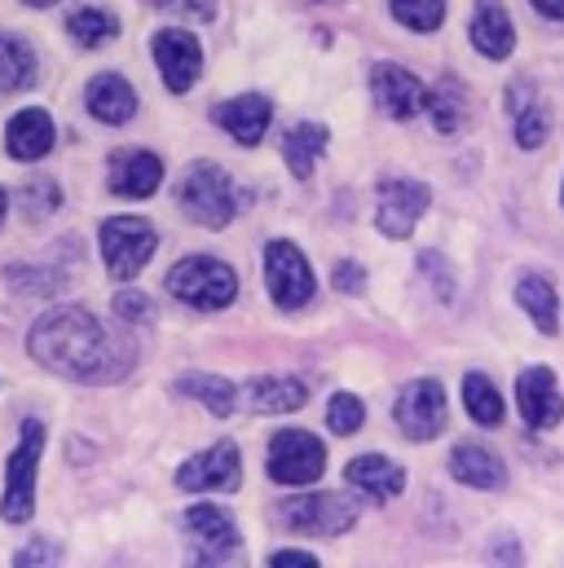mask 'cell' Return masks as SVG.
<instances>
[{
  "instance_id": "ac0fdd59",
  "label": "cell",
  "mask_w": 564,
  "mask_h": 568,
  "mask_svg": "<svg viewBox=\"0 0 564 568\" xmlns=\"http://www.w3.org/2000/svg\"><path fill=\"white\" fill-rule=\"evenodd\" d=\"M450 471H454V480H463V485H472V489H503V485H507V467H503V458H498L494 449L476 445V440L454 445V454H450Z\"/></svg>"
},
{
  "instance_id": "30bf717a",
  "label": "cell",
  "mask_w": 564,
  "mask_h": 568,
  "mask_svg": "<svg viewBox=\"0 0 564 568\" xmlns=\"http://www.w3.org/2000/svg\"><path fill=\"white\" fill-rule=\"evenodd\" d=\"M185 529H190V547H194V560L199 565H225L243 551V538L234 529V520L221 511V507H190L185 511Z\"/></svg>"
},
{
  "instance_id": "e575fe53",
  "label": "cell",
  "mask_w": 564,
  "mask_h": 568,
  "mask_svg": "<svg viewBox=\"0 0 564 568\" xmlns=\"http://www.w3.org/2000/svg\"><path fill=\"white\" fill-rule=\"evenodd\" d=\"M335 286L349 291V295H357V291H362V270H357L353 261H340V265H335Z\"/></svg>"
},
{
  "instance_id": "277c9868",
  "label": "cell",
  "mask_w": 564,
  "mask_h": 568,
  "mask_svg": "<svg viewBox=\"0 0 564 568\" xmlns=\"http://www.w3.org/2000/svg\"><path fill=\"white\" fill-rule=\"evenodd\" d=\"M40 449H44V424H40V419H27V424H22V440L13 445L9 467H4V503H0V516H4L9 525H27L31 511H36V467H40Z\"/></svg>"
},
{
  "instance_id": "7c38bea8",
  "label": "cell",
  "mask_w": 564,
  "mask_h": 568,
  "mask_svg": "<svg viewBox=\"0 0 564 568\" xmlns=\"http://www.w3.org/2000/svg\"><path fill=\"white\" fill-rule=\"evenodd\" d=\"M393 424L402 427V436H411V440H432L445 427V388L436 379L406 384L397 406H393Z\"/></svg>"
},
{
  "instance_id": "f546056e",
  "label": "cell",
  "mask_w": 564,
  "mask_h": 568,
  "mask_svg": "<svg viewBox=\"0 0 564 568\" xmlns=\"http://www.w3.org/2000/svg\"><path fill=\"white\" fill-rule=\"evenodd\" d=\"M67 31L75 36V44H84V49H102V44H111L115 36H120V22L107 13V9H75L71 18H67Z\"/></svg>"
},
{
  "instance_id": "836d02e7",
  "label": "cell",
  "mask_w": 564,
  "mask_h": 568,
  "mask_svg": "<svg viewBox=\"0 0 564 568\" xmlns=\"http://www.w3.org/2000/svg\"><path fill=\"white\" fill-rule=\"evenodd\" d=\"M115 313H120L124 322H145V317H150V304H145V295H138L133 286H124V291L115 295Z\"/></svg>"
},
{
  "instance_id": "f1b7e54d",
  "label": "cell",
  "mask_w": 564,
  "mask_h": 568,
  "mask_svg": "<svg viewBox=\"0 0 564 568\" xmlns=\"http://www.w3.org/2000/svg\"><path fill=\"white\" fill-rule=\"evenodd\" d=\"M463 406H467V415H472L481 427H498L503 424V415H507L498 388H494L485 375H476V371L463 379Z\"/></svg>"
},
{
  "instance_id": "ffe728a7",
  "label": "cell",
  "mask_w": 564,
  "mask_h": 568,
  "mask_svg": "<svg viewBox=\"0 0 564 568\" xmlns=\"http://www.w3.org/2000/svg\"><path fill=\"white\" fill-rule=\"evenodd\" d=\"M53 120L40 111V106H27V111H18L13 120H9V133H4V142H9V154L13 159H22V163H36V159H44L49 150H53Z\"/></svg>"
},
{
  "instance_id": "5b68a950",
  "label": "cell",
  "mask_w": 564,
  "mask_h": 568,
  "mask_svg": "<svg viewBox=\"0 0 564 568\" xmlns=\"http://www.w3.org/2000/svg\"><path fill=\"white\" fill-rule=\"evenodd\" d=\"M279 520L291 534L335 538L357 525V503L349 494H295L279 507Z\"/></svg>"
},
{
  "instance_id": "7402d4cb",
  "label": "cell",
  "mask_w": 564,
  "mask_h": 568,
  "mask_svg": "<svg viewBox=\"0 0 564 568\" xmlns=\"http://www.w3.org/2000/svg\"><path fill=\"white\" fill-rule=\"evenodd\" d=\"M472 44H476L485 58H507V53H512L516 27H512L503 0H476V9H472Z\"/></svg>"
},
{
  "instance_id": "d6a6232c",
  "label": "cell",
  "mask_w": 564,
  "mask_h": 568,
  "mask_svg": "<svg viewBox=\"0 0 564 568\" xmlns=\"http://www.w3.org/2000/svg\"><path fill=\"white\" fill-rule=\"evenodd\" d=\"M362 419H366V410H362V402L353 393H335L326 402V424H331L335 436H353L362 427Z\"/></svg>"
},
{
  "instance_id": "4fadbf2b",
  "label": "cell",
  "mask_w": 564,
  "mask_h": 568,
  "mask_svg": "<svg viewBox=\"0 0 564 568\" xmlns=\"http://www.w3.org/2000/svg\"><path fill=\"white\" fill-rule=\"evenodd\" d=\"M371 93H375V106L389 115V120H415L427 102V89L411 71L393 67V62H380L371 67Z\"/></svg>"
},
{
  "instance_id": "2e32d148",
  "label": "cell",
  "mask_w": 564,
  "mask_h": 568,
  "mask_svg": "<svg viewBox=\"0 0 564 568\" xmlns=\"http://www.w3.org/2000/svg\"><path fill=\"white\" fill-rule=\"evenodd\" d=\"M270 120H274V106H270V98H261V93H243V98L216 106V124L243 145L261 142L265 129H270Z\"/></svg>"
},
{
  "instance_id": "3957f363",
  "label": "cell",
  "mask_w": 564,
  "mask_h": 568,
  "mask_svg": "<svg viewBox=\"0 0 564 568\" xmlns=\"http://www.w3.org/2000/svg\"><path fill=\"white\" fill-rule=\"evenodd\" d=\"M168 291L190 304V308H203V313H216L225 308L234 295H239V278L225 261H212V256H185L168 270Z\"/></svg>"
},
{
  "instance_id": "52a82bcc",
  "label": "cell",
  "mask_w": 564,
  "mask_h": 568,
  "mask_svg": "<svg viewBox=\"0 0 564 568\" xmlns=\"http://www.w3.org/2000/svg\"><path fill=\"white\" fill-rule=\"evenodd\" d=\"M326 471V449L313 432L286 427L270 440V476L279 485H313Z\"/></svg>"
},
{
  "instance_id": "4316f807",
  "label": "cell",
  "mask_w": 564,
  "mask_h": 568,
  "mask_svg": "<svg viewBox=\"0 0 564 568\" xmlns=\"http://www.w3.org/2000/svg\"><path fill=\"white\" fill-rule=\"evenodd\" d=\"M36 80V53L18 36H0V93H18Z\"/></svg>"
},
{
  "instance_id": "9c48e42d",
  "label": "cell",
  "mask_w": 564,
  "mask_h": 568,
  "mask_svg": "<svg viewBox=\"0 0 564 568\" xmlns=\"http://www.w3.org/2000/svg\"><path fill=\"white\" fill-rule=\"evenodd\" d=\"M265 283H270L274 304L286 308V313H295V308H304L313 300V270L300 256V247L286 243V239L265 247Z\"/></svg>"
},
{
  "instance_id": "9a60e30c",
  "label": "cell",
  "mask_w": 564,
  "mask_h": 568,
  "mask_svg": "<svg viewBox=\"0 0 564 568\" xmlns=\"http://www.w3.org/2000/svg\"><path fill=\"white\" fill-rule=\"evenodd\" d=\"M154 62L163 71V84L172 93H185V89H194V80L203 71V49H199V40L190 31H177L172 27V31H159L154 36Z\"/></svg>"
},
{
  "instance_id": "603a6c76",
  "label": "cell",
  "mask_w": 564,
  "mask_h": 568,
  "mask_svg": "<svg viewBox=\"0 0 564 568\" xmlns=\"http://www.w3.org/2000/svg\"><path fill=\"white\" fill-rule=\"evenodd\" d=\"M507 102H512V124H516V142H521V150H538V145L547 142L552 120H547V106L538 102L534 84H516V89L507 93Z\"/></svg>"
},
{
  "instance_id": "8fae6325",
  "label": "cell",
  "mask_w": 564,
  "mask_h": 568,
  "mask_svg": "<svg viewBox=\"0 0 564 568\" xmlns=\"http://www.w3.org/2000/svg\"><path fill=\"white\" fill-rule=\"evenodd\" d=\"M239 480H243V463H239V449L230 440L212 445L208 454H194L177 471V485L185 494H230V489H239Z\"/></svg>"
},
{
  "instance_id": "4dcf8cb0",
  "label": "cell",
  "mask_w": 564,
  "mask_h": 568,
  "mask_svg": "<svg viewBox=\"0 0 564 568\" xmlns=\"http://www.w3.org/2000/svg\"><path fill=\"white\" fill-rule=\"evenodd\" d=\"M177 393L208 402V410H212V415H234V406H239L234 384H230V379H216V375H185V379L177 384Z\"/></svg>"
},
{
  "instance_id": "f35d334b",
  "label": "cell",
  "mask_w": 564,
  "mask_h": 568,
  "mask_svg": "<svg viewBox=\"0 0 564 568\" xmlns=\"http://www.w3.org/2000/svg\"><path fill=\"white\" fill-rule=\"evenodd\" d=\"M31 9H44V4H58V0H27Z\"/></svg>"
},
{
  "instance_id": "d4e9b609",
  "label": "cell",
  "mask_w": 564,
  "mask_h": 568,
  "mask_svg": "<svg viewBox=\"0 0 564 568\" xmlns=\"http://www.w3.org/2000/svg\"><path fill=\"white\" fill-rule=\"evenodd\" d=\"M516 304L534 317V326H538V331L556 335V326H561V300H556V286L547 283V278L525 274V278L516 283Z\"/></svg>"
},
{
  "instance_id": "cb8c5ba5",
  "label": "cell",
  "mask_w": 564,
  "mask_h": 568,
  "mask_svg": "<svg viewBox=\"0 0 564 568\" xmlns=\"http://www.w3.org/2000/svg\"><path fill=\"white\" fill-rule=\"evenodd\" d=\"M326 142H331V133H326L322 124H295V129H286V138H282V159H286L291 176H309L313 163L326 154Z\"/></svg>"
},
{
  "instance_id": "83f0119b",
  "label": "cell",
  "mask_w": 564,
  "mask_h": 568,
  "mask_svg": "<svg viewBox=\"0 0 564 568\" xmlns=\"http://www.w3.org/2000/svg\"><path fill=\"white\" fill-rule=\"evenodd\" d=\"M423 106L432 111L436 133H459V129H463V120H467V93H463V84H459V80H441Z\"/></svg>"
},
{
  "instance_id": "44dd1931",
  "label": "cell",
  "mask_w": 564,
  "mask_h": 568,
  "mask_svg": "<svg viewBox=\"0 0 564 568\" xmlns=\"http://www.w3.org/2000/svg\"><path fill=\"white\" fill-rule=\"evenodd\" d=\"M163 181V163L150 150H133V154H115L111 163V190L124 199H150Z\"/></svg>"
},
{
  "instance_id": "484cf974",
  "label": "cell",
  "mask_w": 564,
  "mask_h": 568,
  "mask_svg": "<svg viewBox=\"0 0 564 568\" xmlns=\"http://www.w3.org/2000/svg\"><path fill=\"white\" fill-rule=\"evenodd\" d=\"M309 402V388L300 379H256L252 384V410L261 415H291Z\"/></svg>"
},
{
  "instance_id": "8992f818",
  "label": "cell",
  "mask_w": 564,
  "mask_h": 568,
  "mask_svg": "<svg viewBox=\"0 0 564 568\" xmlns=\"http://www.w3.org/2000/svg\"><path fill=\"white\" fill-rule=\"evenodd\" d=\"M154 247H159V234L141 216H115L102 225V261L115 283H133L145 270V261L154 256Z\"/></svg>"
},
{
  "instance_id": "5bb4252c",
  "label": "cell",
  "mask_w": 564,
  "mask_h": 568,
  "mask_svg": "<svg viewBox=\"0 0 564 568\" xmlns=\"http://www.w3.org/2000/svg\"><path fill=\"white\" fill-rule=\"evenodd\" d=\"M516 410L521 419L538 432L556 427L564 419V397L556 388V375L547 366H530L521 379H516Z\"/></svg>"
},
{
  "instance_id": "d6986e66",
  "label": "cell",
  "mask_w": 564,
  "mask_h": 568,
  "mask_svg": "<svg viewBox=\"0 0 564 568\" xmlns=\"http://www.w3.org/2000/svg\"><path fill=\"white\" fill-rule=\"evenodd\" d=\"M84 102H89V115L102 120V124H129V120L138 115V93H133V84H129L124 75H111V71L89 84Z\"/></svg>"
},
{
  "instance_id": "e0dca14e",
  "label": "cell",
  "mask_w": 564,
  "mask_h": 568,
  "mask_svg": "<svg viewBox=\"0 0 564 568\" xmlns=\"http://www.w3.org/2000/svg\"><path fill=\"white\" fill-rule=\"evenodd\" d=\"M344 476H349L353 489H362L375 503H389V498H397L406 489V471L393 458H384V454H357Z\"/></svg>"
},
{
  "instance_id": "6da1fadb",
  "label": "cell",
  "mask_w": 564,
  "mask_h": 568,
  "mask_svg": "<svg viewBox=\"0 0 564 568\" xmlns=\"http://www.w3.org/2000/svg\"><path fill=\"white\" fill-rule=\"evenodd\" d=\"M27 348L44 371L80 384H111L133 366V348L102 317L75 304L49 308L44 317H36Z\"/></svg>"
},
{
  "instance_id": "d590c367",
  "label": "cell",
  "mask_w": 564,
  "mask_h": 568,
  "mask_svg": "<svg viewBox=\"0 0 564 568\" xmlns=\"http://www.w3.org/2000/svg\"><path fill=\"white\" fill-rule=\"evenodd\" d=\"M270 565L274 568H318V560H313L309 551H279Z\"/></svg>"
},
{
  "instance_id": "8d00e7d4",
  "label": "cell",
  "mask_w": 564,
  "mask_h": 568,
  "mask_svg": "<svg viewBox=\"0 0 564 568\" xmlns=\"http://www.w3.org/2000/svg\"><path fill=\"white\" fill-rule=\"evenodd\" d=\"M534 9L547 18H564V0H534Z\"/></svg>"
},
{
  "instance_id": "74e56055",
  "label": "cell",
  "mask_w": 564,
  "mask_h": 568,
  "mask_svg": "<svg viewBox=\"0 0 564 568\" xmlns=\"http://www.w3.org/2000/svg\"><path fill=\"white\" fill-rule=\"evenodd\" d=\"M4 212H9V194L0 190V221H4Z\"/></svg>"
},
{
  "instance_id": "ba28073f",
  "label": "cell",
  "mask_w": 564,
  "mask_h": 568,
  "mask_svg": "<svg viewBox=\"0 0 564 568\" xmlns=\"http://www.w3.org/2000/svg\"><path fill=\"white\" fill-rule=\"evenodd\" d=\"M432 194L423 181L411 176H384L380 181V203H375V225L389 234V239H411L420 216L427 212Z\"/></svg>"
},
{
  "instance_id": "7a4b0ae2",
  "label": "cell",
  "mask_w": 564,
  "mask_h": 568,
  "mask_svg": "<svg viewBox=\"0 0 564 568\" xmlns=\"http://www.w3.org/2000/svg\"><path fill=\"white\" fill-rule=\"evenodd\" d=\"M181 212L190 221H199L203 230H225L239 212V194H234L230 172L212 159L190 163L185 176H181Z\"/></svg>"
},
{
  "instance_id": "1f68e13d",
  "label": "cell",
  "mask_w": 564,
  "mask_h": 568,
  "mask_svg": "<svg viewBox=\"0 0 564 568\" xmlns=\"http://www.w3.org/2000/svg\"><path fill=\"white\" fill-rule=\"evenodd\" d=\"M393 18L411 31H436L445 22V0H393Z\"/></svg>"
}]
</instances>
